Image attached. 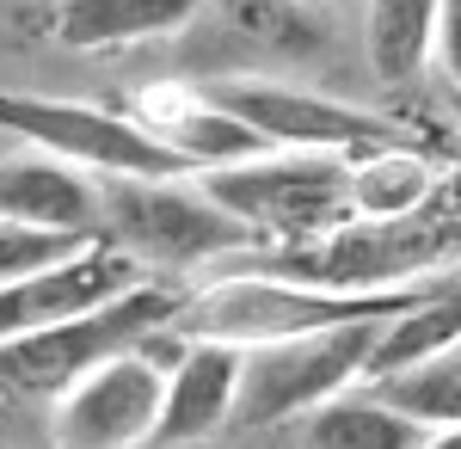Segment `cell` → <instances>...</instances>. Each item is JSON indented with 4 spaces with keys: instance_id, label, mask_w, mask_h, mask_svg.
Here are the masks:
<instances>
[{
    "instance_id": "e0dca14e",
    "label": "cell",
    "mask_w": 461,
    "mask_h": 449,
    "mask_svg": "<svg viewBox=\"0 0 461 449\" xmlns=\"http://www.w3.org/2000/svg\"><path fill=\"white\" fill-rule=\"evenodd\" d=\"M430 437L425 418L393 407L382 388H351L302 418V449H419Z\"/></svg>"
},
{
    "instance_id": "5bb4252c",
    "label": "cell",
    "mask_w": 461,
    "mask_h": 449,
    "mask_svg": "<svg viewBox=\"0 0 461 449\" xmlns=\"http://www.w3.org/2000/svg\"><path fill=\"white\" fill-rule=\"evenodd\" d=\"M0 222H32V228H62V234H105V197L99 179L25 148L0 160Z\"/></svg>"
},
{
    "instance_id": "9c48e42d",
    "label": "cell",
    "mask_w": 461,
    "mask_h": 449,
    "mask_svg": "<svg viewBox=\"0 0 461 449\" xmlns=\"http://www.w3.org/2000/svg\"><path fill=\"white\" fill-rule=\"evenodd\" d=\"M234 117H247L271 148H314V154H363L400 136L382 111H363L351 99H332L295 80H265V74H228V80H203Z\"/></svg>"
},
{
    "instance_id": "6da1fadb",
    "label": "cell",
    "mask_w": 461,
    "mask_h": 449,
    "mask_svg": "<svg viewBox=\"0 0 461 449\" xmlns=\"http://www.w3.org/2000/svg\"><path fill=\"white\" fill-rule=\"evenodd\" d=\"M221 271H271L302 277L326 289H412L461 271V173L443 179V191L412 215L393 222H345L308 246H252L228 259Z\"/></svg>"
},
{
    "instance_id": "9a60e30c",
    "label": "cell",
    "mask_w": 461,
    "mask_h": 449,
    "mask_svg": "<svg viewBox=\"0 0 461 449\" xmlns=\"http://www.w3.org/2000/svg\"><path fill=\"white\" fill-rule=\"evenodd\" d=\"M203 0H56L50 37L62 50H136L160 37H185L197 25Z\"/></svg>"
},
{
    "instance_id": "d4e9b609",
    "label": "cell",
    "mask_w": 461,
    "mask_h": 449,
    "mask_svg": "<svg viewBox=\"0 0 461 449\" xmlns=\"http://www.w3.org/2000/svg\"><path fill=\"white\" fill-rule=\"evenodd\" d=\"M314 6H326V0H314Z\"/></svg>"
},
{
    "instance_id": "ffe728a7",
    "label": "cell",
    "mask_w": 461,
    "mask_h": 449,
    "mask_svg": "<svg viewBox=\"0 0 461 449\" xmlns=\"http://www.w3.org/2000/svg\"><path fill=\"white\" fill-rule=\"evenodd\" d=\"M369 388H382L393 407L425 418L430 431H437V425H461V345H449L443 357H425V363H412V370H400V376L369 381Z\"/></svg>"
},
{
    "instance_id": "7c38bea8",
    "label": "cell",
    "mask_w": 461,
    "mask_h": 449,
    "mask_svg": "<svg viewBox=\"0 0 461 449\" xmlns=\"http://www.w3.org/2000/svg\"><path fill=\"white\" fill-rule=\"evenodd\" d=\"M148 271L130 252H117L99 234L93 246H80L62 265H43V271L19 277V283H0V345L19 339V333H37V326H56V320H74V314L99 308V302L123 296Z\"/></svg>"
},
{
    "instance_id": "603a6c76",
    "label": "cell",
    "mask_w": 461,
    "mask_h": 449,
    "mask_svg": "<svg viewBox=\"0 0 461 449\" xmlns=\"http://www.w3.org/2000/svg\"><path fill=\"white\" fill-rule=\"evenodd\" d=\"M419 449H461V425H437Z\"/></svg>"
},
{
    "instance_id": "7402d4cb",
    "label": "cell",
    "mask_w": 461,
    "mask_h": 449,
    "mask_svg": "<svg viewBox=\"0 0 461 449\" xmlns=\"http://www.w3.org/2000/svg\"><path fill=\"white\" fill-rule=\"evenodd\" d=\"M437 74L456 87V99H461V0H443V25H437Z\"/></svg>"
},
{
    "instance_id": "277c9868",
    "label": "cell",
    "mask_w": 461,
    "mask_h": 449,
    "mask_svg": "<svg viewBox=\"0 0 461 449\" xmlns=\"http://www.w3.org/2000/svg\"><path fill=\"white\" fill-rule=\"evenodd\" d=\"M105 197V241L130 252L142 271H221L252 252L247 222H234L210 191L191 179H99Z\"/></svg>"
},
{
    "instance_id": "3957f363",
    "label": "cell",
    "mask_w": 461,
    "mask_h": 449,
    "mask_svg": "<svg viewBox=\"0 0 461 449\" xmlns=\"http://www.w3.org/2000/svg\"><path fill=\"white\" fill-rule=\"evenodd\" d=\"M197 185L234 222H247L258 246H308L351 222V154L265 148L252 160L197 173Z\"/></svg>"
},
{
    "instance_id": "44dd1931",
    "label": "cell",
    "mask_w": 461,
    "mask_h": 449,
    "mask_svg": "<svg viewBox=\"0 0 461 449\" xmlns=\"http://www.w3.org/2000/svg\"><path fill=\"white\" fill-rule=\"evenodd\" d=\"M99 234H62V228H32V222H0V283H19V277L43 271V265H62L80 246H93Z\"/></svg>"
},
{
    "instance_id": "30bf717a",
    "label": "cell",
    "mask_w": 461,
    "mask_h": 449,
    "mask_svg": "<svg viewBox=\"0 0 461 449\" xmlns=\"http://www.w3.org/2000/svg\"><path fill=\"white\" fill-rule=\"evenodd\" d=\"M197 25L210 32L203 62L215 74L203 80H228V74H277L314 62L326 25H320L314 0H203Z\"/></svg>"
},
{
    "instance_id": "8fae6325",
    "label": "cell",
    "mask_w": 461,
    "mask_h": 449,
    "mask_svg": "<svg viewBox=\"0 0 461 449\" xmlns=\"http://www.w3.org/2000/svg\"><path fill=\"white\" fill-rule=\"evenodd\" d=\"M160 363H167V400H160V431L154 444H203L215 431L234 425L240 407V370H247V351L228 345V339H178L173 326L154 339Z\"/></svg>"
},
{
    "instance_id": "8992f818",
    "label": "cell",
    "mask_w": 461,
    "mask_h": 449,
    "mask_svg": "<svg viewBox=\"0 0 461 449\" xmlns=\"http://www.w3.org/2000/svg\"><path fill=\"white\" fill-rule=\"evenodd\" d=\"M0 130L93 179H191L185 154H173L136 111L50 93H0Z\"/></svg>"
},
{
    "instance_id": "ac0fdd59",
    "label": "cell",
    "mask_w": 461,
    "mask_h": 449,
    "mask_svg": "<svg viewBox=\"0 0 461 449\" xmlns=\"http://www.w3.org/2000/svg\"><path fill=\"white\" fill-rule=\"evenodd\" d=\"M449 345H461V271L437 277L412 308L393 314L388 326H382V339H375V351H369V376L363 381L400 376V370H412V363H425V357H443Z\"/></svg>"
},
{
    "instance_id": "d6986e66",
    "label": "cell",
    "mask_w": 461,
    "mask_h": 449,
    "mask_svg": "<svg viewBox=\"0 0 461 449\" xmlns=\"http://www.w3.org/2000/svg\"><path fill=\"white\" fill-rule=\"evenodd\" d=\"M443 25V0H369L363 13V50L382 87H412L430 69Z\"/></svg>"
},
{
    "instance_id": "2e32d148",
    "label": "cell",
    "mask_w": 461,
    "mask_h": 449,
    "mask_svg": "<svg viewBox=\"0 0 461 449\" xmlns=\"http://www.w3.org/2000/svg\"><path fill=\"white\" fill-rule=\"evenodd\" d=\"M449 167L419 148V142L393 136L382 148H363L351 154V215L357 222H393V215H412L443 191Z\"/></svg>"
},
{
    "instance_id": "4fadbf2b",
    "label": "cell",
    "mask_w": 461,
    "mask_h": 449,
    "mask_svg": "<svg viewBox=\"0 0 461 449\" xmlns=\"http://www.w3.org/2000/svg\"><path fill=\"white\" fill-rule=\"evenodd\" d=\"M136 117H142V124L167 142L173 154H185V167H191V173L234 167V160H252V154H265V148H271L247 117H234L228 105L215 99L203 80L148 87L142 99H136Z\"/></svg>"
},
{
    "instance_id": "52a82bcc",
    "label": "cell",
    "mask_w": 461,
    "mask_h": 449,
    "mask_svg": "<svg viewBox=\"0 0 461 449\" xmlns=\"http://www.w3.org/2000/svg\"><path fill=\"white\" fill-rule=\"evenodd\" d=\"M382 326L388 320H351V326H326V333H295V339L252 345L247 370H240L234 425L265 431V425H284V418H308L314 407L363 388L369 351L382 339Z\"/></svg>"
},
{
    "instance_id": "5b68a950",
    "label": "cell",
    "mask_w": 461,
    "mask_h": 449,
    "mask_svg": "<svg viewBox=\"0 0 461 449\" xmlns=\"http://www.w3.org/2000/svg\"><path fill=\"white\" fill-rule=\"evenodd\" d=\"M178 302H185V289L142 277V283H130L123 296L74 314V320L19 333V339L0 345V388H13V394H50V400H56L62 388H74L86 370H99L105 357L160 339L178 320Z\"/></svg>"
},
{
    "instance_id": "ba28073f",
    "label": "cell",
    "mask_w": 461,
    "mask_h": 449,
    "mask_svg": "<svg viewBox=\"0 0 461 449\" xmlns=\"http://www.w3.org/2000/svg\"><path fill=\"white\" fill-rule=\"evenodd\" d=\"M160 400H167V363L154 339L136 351H117L99 370L56 394L50 444L56 449H142L160 431Z\"/></svg>"
},
{
    "instance_id": "cb8c5ba5",
    "label": "cell",
    "mask_w": 461,
    "mask_h": 449,
    "mask_svg": "<svg viewBox=\"0 0 461 449\" xmlns=\"http://www.w3.org/2000/svg\"><path fill=\"white\" fill-rule=\"evenodd\" d=\"M456 136H461V99H456Z\"/></svg>"
},
{
    "instance_id": "7a4b0ae2",
    "label": "cell",
    "mask_w": 461,
    "mask_h": 449,
    "mask_svg": "<svg viewBox=\"0 0 461 449\" xmlns=\"http://www.w3.org/2000/svg\"><path fill=\"white\" fill-rule=\"evenodd\" d=\"M430 283L412 289H326L302 277H271V271H215L178 302L173 333L178 339H228V345H271L295 333H326L351 320H393L406 314Z\"/></svg>"
}]
</instances>
